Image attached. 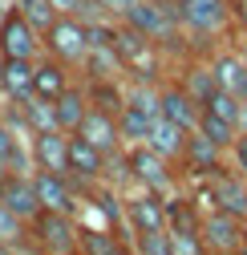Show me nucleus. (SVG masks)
I'll use <instances>...</instances> for the list:
<instances>
[{
  "instance_id": "obj_13",
  "label": "nucleus",
  "mask_w": 247,
  "mask_h": 255,
  "mask_svg": "<svg viewBox=\"0 0 247 255\" xmlns=\"http://www.w3.org/2000/svg\"><path fill=\"white\" fill-rule=\"evenodd\" d=\"M110 170V154L98 150L89 138L81 134H69V178L77 182H102Z\"/></svg>"
},
{
  "instance_id": "obj_31",
  "label": "nucleus",
  "mask_w": 247,
  "mask_h": 255,
  "mask_svg": "<svg viewBox=\"0 0 247 255\" xmlns=\"http://www.w3.org/2000/svg\"><path fill=\"white\" fill-rule=\"evenodd\" d=\"M8 174H12V166H8V162H4V158H0V182H4V178H8Z\"/></svg>"
},
{
  "instance_id": "obj_18",
  "label": "nucleus",
  "mask_w": 247,
  "mask_h": 255,
  "mask_svg": "<svg viewBox=\"0 0 247 255\" xmlns=\"http://www.w3.org/2000/svg\"><path fill=\"white\" fill-rule=\"evenodd\" d=\"M69 85H73V73H69L65 61H57V57H49V53L33 61V93H37V98L57 102Z\"/></svg>"
},
{
  "instance_id": "obj_5",
  "label": "nucleus",
  "mask_w": 247,
  "mask_h": 255,
  "mask_svg": "<svg viewBox=\"0 0 247 255\" xmlns=\"http://www.w3.org/2000/svg\"><path fill=\"white\" fill-rule=\"evenodd\" d=\"M41 45L49 57L65 61V65H81L85 61V49H89V20L73 16V12H57V20L41 33Z\"/></svg>"
},
{
  "instance_id": "obj_20",
  "label": "nucleus",
  "mask_w": 247,
  "mask_h": 255,
  "mask_svg": "<svg viewBox=\"0 0 247 255\" xmlns=\"http://www.w3.org/2000/svg\"><path fill=\"white\" fill-rule=\"evenodd\" d=\"M211 73H215V85L219 89H231V93H243V81H247V57L235 49H223V53H211Z\"/></svg>"
},
{
  "instance_id": "obj_33",
  "label": "nucleus",
  "mask_w": 247,
  "mask_h": 255,
  "mask_svg": "<svg viewBox=\"0 0 247 255\" xmlns=\"http://www.w3.org/2000/svg\"><path fill=\"white\" fill-rule=\"evenodd\" d=\"M0 102H4V85H0Z\"/></svg>"
},
{
  "instance_id": "obj_11",
  "label": "nucleus",
  "mask_w": 247,
  "mask_h": 255,
  "mask_svg": "<svg viewBox=\"0 0 247 255\" xmlns=\"http://www.w3.org/2000/svg\"><path fill=\"white\" fill-rule=\"evenodd\" d=\"M73 134H81V138H89L98 150H106V154H118L122 146H126V138H122V126H118V114L114 110H102V106H94L89 102V110H85V118H81V126Z\"/></svg>"
},
{
  "instance_id": "obj_8",
  "label": "nucleus",
  "mask_w": 247,
  "mask_h": 255,
  "mask_svg": "<svg viewBox=\"0 0 247 255\" xmlns=\"http://www.w3.org/2000/svg\"><path fill=\"white\" fill-rule=\"evenodd\" d=\"M243 235H247V223L227 215V211H207L203 223H199V239H203V251L211 255H235L243 251Z\"/></svg>"
},
{
  "instance_id": "obj_28",
  "label": "nucleus",
  "mask_w": 247,
  "mask_h": 255,
  "mask_svg": "<svg viewBox=\"0 0 247 255\" xmlns=\"http://www.w3.org/2000/svg\"><path fill=\"white\" fill-rule=\"evenodd\" d=\"M12 4L24 12V20L37 28V33H45V28L57 20V8H53V0H12Z\"/></svg>"
},
{
  "instance_id": "obj_1",
  "label": "nucleus",
  "mask_w": 247,
  "mask_h": 255,
  "mask_svg": "<svg viewBox=\"0 0 247 255\" xmlns=\"http://www.w3.org/2000/svg\"><path fill=\"white\" fill-rule=\"evenodd\" d=\"M114 45L122 53V65H126V77H138V81H166V57H162V45L150 41L146 33H138L134 24L118 20L114 24Z\"/></svg>"
},
{
  "instance_id": "obj_7",
  "label": "nucleus",
  "mask_w": 247,
  "mask_h": 255,
  "mask_svg": "<svg viewBox=\"0 0 247 255\" xmlns=\"http://www.w3.org/2000/svg\"><path fill=\"white\" fill-rule=\"evenodd\" d=\"M122 215H126V227L134 235L166 231V195L150 190V186H138L134 195H122Z\"/></svg>"
},
{
  "instance_id": "obj_2",
  "label": "nucleus",
  "mask_w": 247,
  "mask_h": 255,
  "mask_svg": "<svg viewBox=\"0 0 247 255\" xmlns=\"http://www.w3.org/2000/svg\"><path fill=\"white\" fill-rule=\"evenodd\" d=\"M174 12L182 33H191L195 41H215L223 33H235L231 0H174Z\"/></svg>"
},
{
  "instance_id": "obj_22",
  "label": "nucleus",
  "mask_w": 247,
  "mask_h": 255,
  "mask_svg": "<svg viewBox=\"0 0 247 255\" xmlns=\"http://www.w3.org/2000/svg\"><path fill=\"white\" fill-rule=\"evenodd\" d=\"M53 110H57V126L73 134L77 126H81V118H85V110H89V89H85V81H73V85L53 102Z\"/></svg>"
},
{
  "instance_id": "obj_23",
  "label": "nucleus",
  "mask_w": 247,
  "mask_h": 255,
  "mask_svg": "<svg viewBox=\"0 0 247 255\" xmlns=\"http://www.w3.org/2000/svg\"><path fill=\"white\" fill-rule=\"evenodd\" d=\"M154 150L158 154H166L170 162H178L182 158V146H187V130H182V126H174V122H166L162 114L154 118V126H150V138H146Z\"/></svg>"
},
{
  "instance_id": "obj_16",
  "label": "nucleus",
  "mask_w": 247,
  "mask_h": 255,
  "mask_svg": "<svg viewBox=\"0 0 247 255\" xmlns=\"http://www.w3.org/2000/svg\"><path fill=\"white\" fill-rule=\"evenodd\" d=\"M0 199H4L24 223H33L41 215V199H37V182H33V170H12L4 182H0Z\"/></svg>"
},
{
  "instance_id": "obj_21",
  "label": "nucleus",
  "mask_w": 247,
  "mask_h": 255,
  "mask_svg": "<svg viewBox=\"0 0 247 255\" xmlns=\"http://www.w3.org/2000/svg\"><path fill=\"white\" fill-rule=\"evenodd\" d=\"M174 81L187 89L199 106L211 98L215 89H219V85H215V73H211V61H199V57H195V61H182V65L174 69Z\"/></svg>"
},
{
  "instance_id": "obj_15",
  "label": "nucleus",
  "mask_w": 247,
  "mask_h": 255,
  "mask_svg": "<svg viewBox=\"0 0 247 255\" xmlns=\"http://www.w3.org/2000/svg\"><path fill=\"white\" fill-rule=\"evenodd\" d=\"M178 170H187V178H207V174H215L223 166V150L215 146V142H207L199 130H191L187 134V146H182V158L174 162Z\"/></svg>"
},
{
  "instance_id": "obj_9",
  "label": "nucleus",
  "mask_w": 247,
  "mask_h": 255,
  "mask_svg": "<svg viewBox=\"0 0 247 255\" xmlns=\"http://www.w3.org/2000/svg\"><path fill=\"white\" fill-rule=\"evenodd\" d=\"M41 53H45L41 33H37V28L24 20V12L12 4L4 16H0V57H28V61H37Z\"/></svg>"
},
{
  "instance_id": "obj_25",
  "label": "nucleus",
  "mask_w": 247,
  "mask_h": 255,
  "mask_svg": "<svg viewBox=\"0 0 247 255\" xmlns=\"http://www.w3.org/2000/svg\"><path fill=\"white\" fill-rule=\"evenodd\" d=\"M195 130H199L207 142H215V146H219L223 154L231 150V142H235V134H239V130H235V122L219 118V114H215V110H207V106L199 110V126H195Z\"/></svg>"
},
{
  "instance_id": "obj_14",
  "label": "nucleus",
  "mask_w": 247,
  "mask_h": 255,
  "mask_svg": "<svg viewBox=\"0 0 247 255\" xmlns=\"http://www.w3.org/2000/svg\"><path fill=\"white\" fill-rule=\"evenodd\" d=\"M158 110H162V118H166V122L182 126V130L191 134L195 126H199V110H203V106H199L191 93L170 77V81H158Z\"/></svg>"
},
{
  "instance_id": "obj_3",
  "label": "nucleus",
  "mask_w": 247,
  "mask_h": 255,
  "mask_svg": "<svg viewBox=\"0 0 247 255\" xmlns=\"http://www.w3.org/2000/svg\"><path fill=\"white\" fill-rule=\"evenodd\" d=\"M122 158H126V174L138 182V186H150V190H170L178 186V166L170 162L166 154H158L150 142H126L122 146Z\"/></svg>"
},
{
  "instance_id": "obj_27",
  "label": "nucleus",
  "mask_w": 247,
  "mask_h": 255,
  "mask_svg": "<svg viewBox=\"0 0 247 255\" xmlns=\"http://www.w3.org/2000/svg\"><path fill=\"white\" fill-rule=\"evenodd\" d=\"M118 126H122V138H126V142H146L150 138V126H154V114L134 110V106H122L118 110Z\"/></svg>"
},
{
  "instance_id": "obj_29",
  "label": "nucleus",
  "mask_w": 247,
  "mask_h": 255,
  "mask_svg": "<svg viewBox=\"0 0 247 255\" xmlns=\"http://www.w3.org/2000/svg\"><path fill=\"white\" fill-rule=\"evenodd\" d=\"M227 162L247 178V130H239V134H235V142H231V150H227Z\"/></svg>"
},
{
  "instance_id": "obj_24",
  "label": "nucleus",
  "mask_w": 247,
  "mask_h": 255,
  "mask_svg": "<svg viewBox=\"0 0 247 255\" xmlns=\"http://www.w3.org/2000/svg\"><path fill=\"white\" fill-rule=\"evenodd\" d=\"M33 247V239H28V223L0 199V251H24Z\"/></svg>"
},
{
  "instance_id": "obj_19",
  "label": "nucleus",
  "mask_w": 247,
  "mask_h": 255,
  "mask_svg": "<svg viewBox=\"0 0 247 255\" xmlns=\"http://www.w3.org/2000/svg\"><path fill=\"white\" fill-rule=\"evenodd\" d=\"M0 85L8 102H28L33 98V61L28 57H0Z\"/></svg>"
},
{
  "instance_id": "obj_30",
  "label": "nucleus",
  "mask_w": 247,
  "mask_h": 255,
  "mask_svg": "<svg viewBox=\"0 0 247 255\" xmlns=\"http://www.w3.org/2000/svg\"><path fill=\"white\" fill-rule=\"evenodd\" d=\"M235 33H239V53L247 57V24H239V28H235Z\"/></svg>"
},
{
  "instance_id": "obj_26",
  "label": "nucleus",
  "mask_w": 247,
  "mask_h": 255,
  "mask_svg": "<svg viewBox=\"0 0 247 255\" xmlns=\"http://www.w3.org/2000/svg\"><path fill=\"white\" fill-rule=\"evenodd\" d=\"M20 106V114H24V126H28V130H53V126H57V110H53V102L49 98H37V93H33V98H28V102H16Z\"/></svg>"
},
{
  "instance_id": "obj_17",
  "label": "nucleus",
  "mask_w": 247,
  "mask_h": 255,
  "mask_svg": "<svg viewBox=\"0 0 247 255\" xmlns=\"http://www.w3.org/2000/svg\"><path fill=\"white\" fill-rule=\"evenodd\" d=\"M37 182V199L41 211H77V190L69 186V174H57V170H33Z\"/></svg>"
},
{
  "instance_id": "obj_4",
  "label": "nucleus",
  "mask_w": 247,
  "mask_h": 255,
  "mask_svg": "<svg viewBox=\"0 0 247 255\" xmlns=\"http://www.w3.org/2000/svg\"><path fill=\"white\" fill-rule=\"evenodd\" d=\"M122 20L134 24L138 33H146L150 41H158L162 49H174L178 37H187V33H182V24H178L174 0H134V4L122 12Z\"/></svg>"
},
{
  "instance_id": "obj_32",
  "label": "nucleus",
  "mask_w": 247,
  "mask_h": 255,
  "mask_svg": "<svg viewBox=\"0 0 247 255\" xmlns=\"http://www.w3.org/2000/svg\"><path fill=\"white\" fill-rule=\"evenodd\" d=\"M243 102H247V81H243Z\"/></svg>"
},
{
  "instance_id": "obj_10",
  "label": "nucleus",
  "mask_w": 247,
  "mask_h": 255,
  "mask_svg": "<svg viewBox=\"0 0 247 255\" xmlns=\"http://www.w3.org/2000/svg\"><path fill=\"white\" fill-rule=\"evenodd\" d=\"M207 186L215 195V211H227L247 223V178L235 166H219L215 174H207Z\"/></svg>"
},
{
  "instance_id": "obj_34",
  "label": "nucleus",
  "mask_w": 247,
  "mask_h": 255,
  "mask_svg": "<svg viewBox=\"0 0 247 255\" xmlns=\"http://www.w3.org/2000/svg\"><path fill=\"white\" fill-rule=\"evenodd\" d=\"M130 4H134V0H130Z\"/></svg>"
},
{
  "instance_id": "obj_6",
  "label": "nucleus",
  "mask_w": 247,
  "mask_h": 255,
  "mask_svg": "<svg viewBox=\"0 0 247 255\" xmlns=\"http://www.w3.org/2000/svg\"><path fill=\"white\" fill-rule=\"evenodd\" d=\"M28 239L37 251L49 255H73L77 251V219L69 211H41L28 223Z\"/></svg>"
},
{
  "instance_id": "obj_12",
  "label": "nucleus",
  "mask_w": 247,
  "mask_h": 255,
  "mask_svg": "<svg viewBox=\"0 0 247 255\" xmlns=\"http://www.w3.org/2000/svg\"><path fill=\"white\" fill-rule=\"evenodd\" d=\"M28 154H33V166L37 170L69 174V130H61V126H53V130H37Z\"/></svg>"
}]
</instances>
